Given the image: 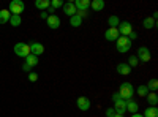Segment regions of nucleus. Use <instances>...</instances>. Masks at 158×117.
I'll return each mask as SVG.
<instances>
[{
  "label": "nucleus",
  "mask_w": 158,
  "mask_h": 117,
  "mask_svg": "<svg viewBox=\"0 0 158 117\" xmlns=\"http://www.w3.org/2000/svg\"><path fill=\"white\" fill-rule=\"evenodd\" d=\"M117 94L120 95V98L125 100V101L133 100V97H135V87H133V84H131V82H122L120 87H118V92Z\"/></svg>",
  "instance_id": "1"
},
{
  "label": "nucleus",
  "mask_w": 158,
  "mask_h": 117,
  "mask_svg": "<svg viewBox=\"0 0 158 117\" xmlns=\"http://www.w3.org/2000/svg\"><path fill=\"white\" fill-rule=\"evenodd\" d=\"M112 101H114V111H115V114H120V115H123L125 112H127V101L125 100H122L120 98V95H118L117 92L115 94H112Z\"/></svg>",
  "instance_id": "2"
},
{
  "label": "nucleus",
  "mask_w": 158,
  "mask_h": 117,
  "mask_svg": "<svg viewBox=\"0 0 158 117\" xmlns=\"http://www.w3.org/2000/svg\"><path fill=\"white\" fill-rule=\"evenodd\" d=\"M115 48H117V51L120 54H125V52H128L130 48H131V40L128 36H118L117 41H115Z\"/></svg>",
  "instance_id": "3"
},
{
  "label": "nucleus",
  "mask_w": 158,
  "mask_h": 117,
  "mask_svg": "<svg viewBox=\"0 0 158 117\" xmlns=\"http://www.w3.org/2000/svg\"><path fill=\"white\" fill-rule=\"evenodd\" d=\"M13 51H15V54L18 56V57H22V59H25L27 56H30V46L27 44V43H16L15 44V48H13Z\"/></svg>",
  "instance_id": "4"
},
{
  "label": "nucleus",
  "mask_w": 158,
  "mask_h": 117,
  "mask_svg": "<svg viewBox=\"0 0 158 117\" xmlns=\"http://www.w3.org/2000/svg\"><path fill=\"white\" fill-rule=\"evenodd\" d=\"M25 10V5L22 0H11L10 2V13L11 15H15V16H21V13H24Z\"/></svg>",
  "instance_id": "5"
},
{
  "label": "nucleus",
  "mask_w": 158,
  "mask_h": 117,
  "mask_svg": "<svg viewBox=\"0 0 158 117\" xmlns=\"http://www.w3.org/2000/svg\"><path fill=\"white\" fill-rule=\"evenodd\" d=\"M136 57H138V60H141V62H149V60L152 59V54H150L149 48L141 46V48L138 49V52H136Z\"/></svg>",
  "instance_id": "6"
},
{
  "label": "nucleus",
  "mask_w": 158,
  "mask_h": 117,
  "mask_svg": "<svg viewBox=\"0 0 158 117\" xmlns=\"http://www.w3.org/2000/svg\"><path fill=\"white\" fill-rule=\"evenodd\" d=\"M118 33H120V36H128L131 32H133V25H131L128 21H123L118 24V27H117Z\"/></svg>",
  "instance_id": "7"
},
{
  "label": "nucleus",
  "mask_w": 158,
  "mask_h": 117,
  "mask_svg": "<svg viewBox=\"0 0 158 117\" xmlns=\"http://www.w3.org/2000/svg\"><path fill=\"white\" fill-rule=\"evenodd\" d=\"M118 36H120V33H118L117 27H109L104 32V40H108V41H117Z\"/></svg>",
  "instance_id": "8"
},
{
  "label": "nucleus",
  "mask_w": 158,
  "mask_h": 117,
  "mask_svg": "<svg viewBox=\"0 0 158 117\" xmlns=\"http://www.w3.org/2000/svg\"><path fill=\"white\" fill-rule=\"evenodd\" d=\"M76 106L81 109V111H89L90 106H92V103H90V100L87 97H79L76 100Z\"/></svg>",
  "instance_id": "9"
},
{
  "label": "nucleus",
  "mask_w": 158,
  "mask_h": 117,
  "mask_svg": "<svg viewBox=\"0 0 158 117\" xmlns=\"http://www.w3.org/2000/svg\"><path fill=\"white\" fill-rule=\"evenodd\" d=\"M46 21H48V27L52 29V30L60 27V18H59L57 15H49Z\"/></svg>",
  "instance_id": "10"
},
{
  "label": "nucleus",
  "mask_w": 158,
  "mask_h": 117,
  "mask_svg": "<svg viewBox=\"0 0 158 117\" xmlns=\"http://www.w3.org/2000/svg\"><path fill=\"white\" fill-rule=\"evenodd\" d=\"M29 46H30V54H33V56H36V57L41 56V54L44 52V46H43L41 43H36V41H35V43H30Z\"/></svg>",
  "instance_id": "11"
},
{
  "label": "nucleus",
  "mask_w": 158,
  "mask_h": 117,
  "mask_svg": "<svg viewBox=\"0 0 158 117\" xmlns=\"http://www.w3.org/2000/svg\"><path fill=\"white\" fill-rule=\"evenodd\" d=\"M63 13H65V15H67L68 18H71V16H74L76 15V6H74V3L73 2H67V3H63Z\"/></svg>",
  "instance_id": "12"
},
{
  "label": "nucleus",
  "mask_w": 158,
  "mask_h": 117,
  "mask_svg": "<svg viewBox=\"0 0 158 117\" xmlns=\"http://www.w3.org/2000/svg\"><path fill=\"white\" fill-rule=\"evenodd\" d=\"M76 10H84V11H89L90 8V0H76V2H73Z\"/></svg>",
  "instance_id": "13"
},
{
  "label": "nucleus",
  "mask_w": 158,
  "mask_h": 117,
  "mask_svg": "<svg viewBox=\"0 0 158 117\" xmlns=\"http://www.w3.org/2000/svg\"><path fill=\"white\" fill-rule=\"evenodd\" d=\"M155 25H156V21H155L152 16H147L146 19L142 21V27H144V29H147V30L155 29Z\"/></svg>",
  "instance_id": "14"
},
{
  "label": "nucleus",
  "mask_w": 158,
  "mask_h": 117,
  "mask_svg": "<svg viewBox=\"0 0 158 117\" xmlns=\"http://www.w3.org/2000/svg\"><path fill=\"white\" fill-rule=\"evenodd\" d=\"M117 73L122 76H128L131 73V68L128 67V63H118L117 65Z\"/></svg>",
  "instance_id": "15"
},
{
  "label": "nucleus",
  "mask_w": 158,
  "mask_h": 117,
  "mask_svg": "<svg viewBox=\"0 0 158 117\" xmlns=\"http://www.w3.org/2000/svg\"><path fill=\"white\" fill-rule=\"evenodd\" d=\"M104 6H106L104 0H92V2H90V8L94 11H101Z\"/></svg>",
  "instance_id": "16"
},
{
  "label": "nucleus",
  "mask_w": 158,
  "mask_h": 117,
  "mask_svg": "<svg viewBox=\"0 0 158 117\" xmlns=\"http://www.w3.org/2000/svg\"><path fill=\"white\" fill-rule=\"evenodd\" d=\"M138 109H139V105H138L135 100H128V101H127V111H128L130 114H136Z\"/></svg>",
  "instance_id": "17"
},
{
  "label": "nucleus",
  "mask_w": 158,
  "mask_h": 117,
  "mask_svg": "<svg viewBox=\"0 0 158 117\" xmlns=\"http://www.w3.org/2000/svg\"><path fill=\"white\" fill-rule=\"evenodd\" d=\"M49 6H51V0H36L35 2V8L41 10V11H46Z\"/></svg>",
  "instance_id": "18"
},
{
  "label": "nucleus",
  "mask_w": 158,
  "mask_h": 117,
  "mask_svg": "<svg viewBox=\"0 0 158 117\" xmlns=\"http://www.w3.org/2000/svg\"><path fill=\"white\" fill-rule=\"evenodd\" d=\"M144 117H158V108L156 106H149L142 114Z\"/></svg>",
  "instance_id": "19"
},
{
  "label": "nucleus",
  "mask_w": 158,
  "mask_h": 117,
  "mask_svg": "<svg viewBox=\"0 0 158 117\" xmlns=\"http://www.w3.org/2000/svg\"><path fill=\"white\" fill-rule=\"evenodd\" d=\"M146 98H147L150 106H156L158 105V95H156V92H149Z\"/></svg>",
  "instance_id": "20"
},
{
  "label": "nucleus",
  "mask_w": 158,
  "mask_h": 117,
  "mask_svg": "<svg viewBox=\"0 0 158 117\" xmlns=\"http://www.w3.org/2000/svg\"><path fill=\"white\" fill-rule=\"evenodd\" d=\"M135 92H136L141 98H146V97H147V94H149V89L146 87V84H144V86H138V87L135 89Z\"/></svg>",
  "instance_id": "21"
},
{
  "label": "nucleus",
  "mask_w": 158,
  "mask_h": 117,
  "mask_svg": "<svg viewBox=\"0 0 158 117\" xmlns=\"http://www.w3.org/2000/svg\"><path fill=\"white\" fill-rule=\"evenodd\" d=\"M10 18H11V15L8 10H0V24H6L10 21Z\"/></svg>",
  "instance_id": "22"
},
{
  "label": "nucleus",
  "mask_w": 158,
  "mask_h": 117,
  "mask_svg": "<svg viewBox=\"0 0 158 117\" xmlns=\"http://www.w3.org/2000/svg\"><path fill=\"white\" fill-rule=\"evenodd\" d=\"M25 63H27L30 68H32V67H36V65H38V57L33 56V54H30V56L25 57Z\"/></svg>",
  "instance_id": "23"
},
{
  "label": "nucleus",
  "mask_w": 158,
  "mask_h": 117,
  "mask_svg": "<svg viewBox=\"0 0 158 117\" xmlns=\"http://www.w3.org/2000/svg\"><path fill=\"white\" fill-rule=\"evenodd\" d=\"M10 25H13V27H19V25L22 24V18L21 16H15V15H11V18H10Z\"/></svg>",
  "instance_id": "24"
},
{
  "label": "nucleus",
  "mask_w": 158,
  "mask_h": 117,
  "mask_svg": "<svg viewBox=\"0 0 158 117\" xmlns=\"http://www.w3.org/2000/svg\"><path fill=\"white\" fill-rule=\"evenodd\" d=\"M146 87L149 89V92H156V89H158V81L155 79V77H152V79L146 84Z\"/></svg>",
  "instance_id": "25"
},
{
  "label": "nucleus",
  "mask_w": 158,
  "mask_h": 117,
  "mask_svg": "<svg viewBox=\"0 0 158 117\" xmlns=\"http://www.w3.org/2000/svg\"><path fill=\"white\" fill-rule=\"evenodd\" d=\"M81 24H82V19L79 18L77 15H74V16L70 18V25H73V27H79Z\"/></svg>",
  "instance_id": "26"
},
{
  "label": "nucleus",
  "mask_w": 158,
  "mask_h": 117,
  "mask_svg": "<svg viewBox=\"0 0 158 117\" xmlns=\"http://www.w3.org/2000/svg\"><path fill=\"white\" fill-rule=\"evenodd\" d=\"M108 24H109V27H118L120 19H118L117 16H109V18H108Z\"/></svg>",
  "instance_id": "27"
},
{
  "label": "nucleus",
  "mask_w": 158,
  "mask_h": 117,
  "mask_svg": "<svg viewBox=\"0 0 158 117\" xmlns=\"http://www.w3.org/2000/svg\"><path fill=\"white\" fill-rule=\"evenodd\" d=\"M127 63H128V67H130V68H133V67H136V65L139 63V60H138V57H136V56H130Z\"/></svg>",
  "instance_id": "28"
},
{
  "label": "nucleus",
  "mask_w": 158,
  "mask_h": 117,
  "mask_svg": "<svg viewBox=\"0 0 158 117\" xmlns=\"http://www.w3.org/2000/svg\"><path fill=\"white\" fill-rule=\"evenodd\" d=\"M60 6H63V2H62V0H51V8H52V10L60 8Z\"/></svg>",
  "instance_id": "29"
},
{
  "label": "nucleus",
  "mask_w": 158,
  "mask_h": 117,
  "mask_svg": "<svg viewBox=\"0 0 158 117\" xmlns=\"http://www.w3.org/2000/svg\"><path fill=\"white\" fill-rule=\"evenodd\" d=\"M104 114H106V117H114L115 111H114V108H108V109H106V112H104Z\"/></svg>",
  "instance_id": "30"
},
{
  "label": "nucleus",
  "mask_w": 158,
  "mask_h": 117,
  "mask_svg": "<svg viewBox=\"0 0 158 117\" xmlns=\"http://www.w3.org/2000/svg\"><path fill=\"white\" fill-rule=\"evenodd\" d=\"M36 79H38V74H36V73H29V81L35 82Z\"/></svg>",
  "instance_id": "31"
},
{
  "label": "nucleus",
  "mask_w": 158,
  "mask_h": 117,
  "mask_svg": "<svg viewBox=\"0 0 158 117\" xmlns=\"http://www.w3.org/2000/svg\"><path fill=\"white\" fill-rule=\"evenodd\" d=\"M128 38H130V40H131V41H133V40H136V38H138V33H136V32L133 30V32H131V33L128 35Z\"/></svg>",
  "instance_id": "32"
},
{
  "label": "nucleus",
  "mask_w": 158,
  "mask_h": 117,
  "mask_svg": "<svg viewBox=\"0 0 158 117\" xmlns=\"http://www.w3.org/2000/svg\"><path fill=\"white\" fill-rule=\"evenodd\" d=\"M22 70H24V71H30V67H29L27 63H24V65H22Z\"/></svg>",
  "instance_id": "33"
},
{
  "label": "nucleus",
  "mask_w": 158,
  "mask_h": 117,
  "mask_svg": "<svg viewBox=\"0 0 158 117\" xmlns=\"http://www.w3.org/2000/svg\"><path fill=\"white\" fill-rule=\"evenodd\" d=\"M40 16H41L43 19H48V11H41V15H40Z\"/></svg>",
  "instance_id": "34"
},
{
  "label": "nucleus",
  "mask_w": 158,
  "mask_h": 117,
  "mask_svg": "<svg viewBox=\"0 0 158 117\" xmlns=\"http://www.w3.org/2000/svg\"><path fill=\"white\" fill-rule=\"evenodd\" d=\"M131 117H144V115L139 114V112H136V114H131Z\"/></svg>",
  "instance_id": "35"
},
{
  "label": "nucleus",
  "mask_w": 158,
  "mask_h": 117,
  "mask_svg": "<svg viewBox=\"0 0 158 117\" xmlns=\"http://www.w3.org/2000/svg\"><path fill=\"white\" fill-rule=\"evenodd\" d=\"M114 117H123V115H120V114H114Z\"/></svg>",
  "instance_id": "36"
}]
</instances>
